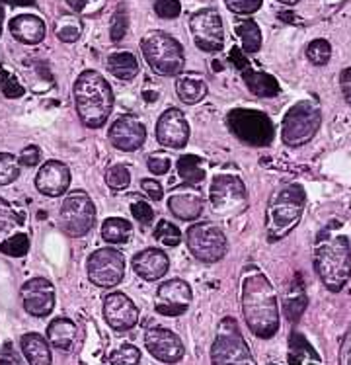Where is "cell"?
<instances>
[{
	"instance_id": "cell-59",
	"label": "cell",
	"mask_w": 351,
	"mask_h": 365,
	"mask_svg": "<svg viewBox=\"0 0 351 365\" xmlns=\"http://www.w3.org/2000/svg\"><path fill=\"white\" fill-rule=\"evenodd\" d=\"M347 365H351V354H350V359H347Z\"/></svg>"
},
{
	"instance_id": "cell-46",
	"label": "cell",
	"mask_w": 351,
	"mask_h": 365,
	"mask_svg": "<svg viewBox=\"0 0 351 365\" xmlns=\"http://www.w3.org/2000/svg\"><path fill=\"white\" fill-rule=\"evenodd\" d=\"M131 213H133L135 219L141 225H150L152 223V219H154V211H152V207L149 205V202L139 200V197H137V202L131 205Z\"/></svg>"
},
{
	"instance_id": "cell-48",
	"label": "cell",
	"mask_w": 351,
	"mask_h": 365,
	"mask_svg": "<svg viewBox=\"0 0 351 365\" xmlns=\"http://www.w3.org/2000/svg\"><path fill=\"white\" fill-rule=\"evenodd\" d=\"M39 160H41V153L36 145H30V147H26L22 150V155L18 158V163L20 166H26V168H33V166H38Z\"/></svg>"
},
{
	"instance_id": "cell-3",
	"label": "cell",
	"mask_w": 351,
	"mask_h": 365,
	"mask_svg": "<svg viewBox=\"0 0 351 365\" xmlns=\"http://www.w3.org/2000/svg\"><path fill=\"white\" fill-rule=\"evenodd\" d=\"M314 268L326 289L332 293L344 289L351 277V246L347 237L320 232L314 248Z\"/></svg>"
},
{
	"instance_id": "cell-42",
	"label": "cell",
	"mask_w": 351,
	"mask_h": 365,
	"mask_svg": "<svg viewBox=\"0 0 351 365\" xmlns=\"http://www.w3.org/2000/svg\"><path fill=\"white\" fill-rule=\"evenodd\" d=\"M0 92L6 98H22L26 90L10 71L0 67Z\"/></svg>"
},
{
	"instance_id": "cell-18",
	"label": "cell",
	"mask_w": 351,
	"mask_h": 365,
	"mask_svg": "<svg viewBox=\"0 0 351 365\" xmlns=\"http://www.w3.org/2000/svg\"><path fill=\"white\" fill-rule=\"evenodd\" d=\"M104 319L110 328L125 332L137 327L139 309L125 293H110L104 299Z\"/></svg>"
},
{
	"instance_id": "cell-27",
	"label": "cell",
	"mask_w": 351,
	"mask_h": 365,
	"mask_svg": "<svg viewBox=\"0 0 351 365\" xmlns=\"http://www.w3.org/2000/svg\"><path fill=\"white\" fill-rule=\"evenodd\" d=\"M23 225L26 219L22 213H18L4 197H0V246L23 232Z\"/></svg>"
},
{
	"instance_id": "cell-11",
	"label": "cell",
	"mask_w": 351,
	"mask_h": 365,
	"mask_svg": "<svg viewBox=\"0 0 351 365\" xmlns=\"http://www.w3.org/2000/svg\"><path fill=\"white\" fill-rule=\"evenodd\" d=\"M187 248L195 258L205 264H213L223 258L229 250V242L221 227L211 221L195 223L187 231Z\"/></svg>"
},
{
	"instance_id": "cell-23",
	"label": "cell",
	"mask_w": 351,
	"mask_h": 365,
	"mask_svg": "<svg viewBox=\"0 0 351 365\" xmlns=\"http://www.w3.org/2000/svg\"><path fill=\"white\" fill-rule=\"evenodd\" d=\"M10 34L16 41L23 45H38L45 39L47 28L39 16L20 14L10 20Z\"/></svg>"
},
{
	"instance_id": "cell-40",
	"label": "cell",
	"mask_w": 351,
	"mask_h": 365,
	"mask_svg": "<svg viewBox=\"0 0 351 365\" xmlns=\"http://www.w3.org/2000/svg\"><path fill=\"white\" fill-rule=\"evenodd\" d=\"M0 252L6 254V256H12V258L26 256V254L30 252V237H28V232H20L18 237L4 242V245L0 246Z\"/></svg>"
},
{
	"instance_id": "cell-38",
	"label": "cell",
	"mask_w": 351,
	"mask_h": 365,
	"mask_svg": "<svg viewBox=\"0 0 351 365\" xmlns=\"http://www.w3.org/2000/svg\"><path fill=\"white\" fill-rule=\"evenodd\" d=\"M129 30V12L125 4H120L115 8V12L112 16V24H110V36H112L113 43H117L125 38V34Z\"/></svg>"
},
{
	"instance_id": "cell-45",
	"label": "cell",
	"mask_w": 351,
	"mask_h": 365,
	"mask_svg": "<svg viewBox=\"0 0 351 365\" xmlns=\"http://www.w3.org/2000/svg\"><path fill=\"white\" fill-rule=\"evenodd\" d=\"M154 12L162 20H174L182 12V4H179V0H157L154 2Z\"/></svg>"
},
{
	"instance_id": "cell-4",
	"label": "cell",
	"mask_w": 351,
	"mask_h": 365,
	"mask_svg": "<svg viewBox=\"0 0 351 365\" xmlns=\"http://www.w3.org/2000/svg\"><path fill=\"white\" fill-rule=\"evenodd\" d=\"M307 195L299 184H289L271 195L266 211V231L271 242L285 239L300 223Z\"/></svg>"
},
{
	"instance_id": "cell-7",
	"label": "cell",
	"mask_w": 351,
	"mask_h": 365,
	"mask_svg": "<svg viewBox=\"0 0 351 365\" xmlns=\"http://www.w3.org/2000/svg\"><path fill=\"white\" fill-rule=\"evenodd\" d=\"M320 125V106L316 102H310V100H303L285 113L281 137H283L285 145H289V147H303L318 133Z\"/></svg>"
},
{
	"instance_id": "cell-57",
	"label": "cell",
	"mask_w": 351,
	"mask_h": 365,
	"mask_svg": "<svg viewBox=\"0 0 351 365\" xmlns=\"http://www.w3.org/2000/svg\"><path fill=\"white\" fill-rule=\"evenodd\" d=\"M2 24H4V8L0 4V34H2Z\"/></svg>"
},
{
	"instance_id": "cell-1",
	"label": "cell",
	"mask_w": 351,
	"mask_h": 365,
	"mask_svg": "<svg viewBox=\"0 0 351 365\" xmlns=\"http://www.w3.org/2000/svg\"><path fill=\"white\" fill-rule=\"evenodd\" d=\"M242 313L258 338L269 340L279 330V309L273 285L258 268H248L242 279Z\"/></svg>"
},
{
	"instance_id": "cell-56",
	"label": "cell",
	"mask_w": 351,
	"mask_h": 365,
	"mask_svg": "<svg viewBox=\"0 0 351 365\" xmlns=\"http://www.w3.org/2000/svg\"><path fill=\"white\" fill-rule=\"evenodd\" d=\"M277 2H281V4H287V6H295V4H299L300 0H277Z\"/></svg>"
},
{
	"instance_id": "cell-50",
	"label": "cell",
	"mask_w": 351,
	"mask_h": 365,
	"mask_svg": "<svg viewBox=\"0 0 351 365\" xmlns=\"http://www.w3.org/2000/svg\"><path fill=\"white\" fill-rule=\"evenodd\" d=\"M68 4L75 8V12H80V14H90L100 8L102 0H68Z\"/></svg>"
},
{
	"instance_id": "cell-12",
	"label": "cell",
	"mask_w": 351,
	"mask_h": 365,
	"mask_svg": "<svg viewBox=\"0 0 351 365\" xmlns=\"http://www.w3.org/2000/svg\"><path fill=\"white\" fill-rule=\"evenodd\" d=\"M189 31L195 45L205 53H217L224 45L223 20L215 8L197 10L189 18Z\"/></svg>"
},
{
	"instance_id": "cell-2",
	"label": "cell",
	"mask_w": 351,
	"mask_h": 365,
	"mask_svg": "<svg viewBox=\"0 0 351 365\" xmlns=\"http://www.w3.org/2000/svg\"><path fill=\"white\" fill-rule=\"evenodd\" d=\"M76 113L84 125L98 129L108 121L113 110V90L98 71H84L73 88Z\"/></svg>"
},
{
	"instance_id": "cell-53",
	"label": "cell",
	"mask_w": 351,
	"mask_h": 365,
	"mask_svg": "<svg viewBox=\"0 0 351 365\" xmlns=\"http://www.w3.org/2000/svg\"><path fill=\"white\" fill-rule=\"evenodd\" d=\"M0 365H20V361H18V358H16V354L10 344H6V346H4V350H2V354H0Z\"/></svg>"
},
{
	"instance_id": "cell-6",
	"label": "cell",
	"mask_w": 351,
	"mask_h": 365,
	"mask_svg": "<svg viewBox=\"0 0 351 365\" xmlns=\"http://www.w3.org/2000/svg\"><path fill=\"white\" fill-rule=\"evenodd\" d=\"M226 125L240 143L250 147H268L276 137V125L268 113L250 108H234L226 115Z\"/></svg>"
},
{
	"instance_id": "cell-35",
	"label": "cell",
	"mask_w": 351,
	"mask_h": 365,
	"mask_svg": "<svg viewBox=\"0 0 351 365\" xmlns=\"http://www.w3.org/2000/svg\"><path fill=\"white\" fill-rule=\"evenodd\" d=\"M308 301L307 295H305V289H303V284H300V279H297V284L293 285V291H289L287 295H285L283 301V309L285 314H287V319L291 322H297L305 313V309H307Z\"/></svg>"
},
{
	"instance_id": "cell-9",
	"label": "cell",
	"mask_w": 351,
	"mask_h": 365,
	"mask_svg": "<svg viewBox=\"0 0 351 365\" xmlns=\"http://www.w3.org/2000/svg\"><path fill=\"white\" fill-rule=\"evenodd\" d=\"M213 213L221 219L240 215L248 207V192L242 180L231 174H221L213 178L209 192Z\"/></svg>"
},
{
	"instance_id": "cell-36",
	"label": "cell",
	"mask_w": 351,
	"mask_h": 365,
	"mask_svg": "<svg viewBox=\"0 0 351 365\" xmlns=\"http://www.w3.org/2000/svg\"><path fill=\"white\" fill-rule=\"evenodd\" d=\"M307 59L316 67L328 65V61L332 59V45L326 39H314L307 47Z\"/></svg>"
},
{
	"instance_id": "cell-54",
	"label": "cell",
	"mask_w": 351,
	"mask_h": 365,
	"mask_svg": "<svg viewBox=\"0 0 351 365\" xmlns=\"http://www.w3.org/2000/svg\"><path fill=\"white\" fill-rule=\"evenodd\" d=\"M277 18H279L281 22H287V24H303V18H299L297 14H293V12H279Z\"/></svg>"
},
{
	"instance_id": "cell-37",
	"label": "cell",
	"mask_w": 351,
	"mask_h": 365,
	"mask_svg": "<svg viewBox=\"0 0 351 365\" xmlns=\"http://www.w3.org/2000/svg\"><path fill=\"white\" fill-rule=\"evenodd\" d=\"M20 176V163L10 153H0V186L14 184Z\"/></svg>"
},
{
	"instance_id": "cell-29",
	"label": "cell",
	"mask_w": 351,
	"mask_h": 365,
	"mask_svg": "<svg viewBox=\"0 0 351 365\" xmlns=\"http://www.w3.org/2000/svg\"><path fill=\"white\" fill-rule=\"evenodd\" d=\"M320 356L299 332L289 336V365H320Z\"/></svg>"
},
{
	"instance_id": "cell-30",
	"label": "cell",
	"mask_w": 351,
	"mask_h": 365,
	"mask_svg": "<svg viewBox=\"0 0 351 365\" xmlns=\"http://www.w3.org/2000/svg\"><path fill=\"white\" fill-rule=\"evenodd\" d=\"M108 73L113 75L120 81H133L135 76L139 75V63H137V57L133 53L129 51H117L112 53L108 57Z\"/></svg>"
},
{
	"instance_id": "cell-14",
	"label": "cell",
	"mask_w": 351,
	"mask_h": 365,
	"mask_svg": "<svg viewBox=\"0 0 351 365\" xmlns=\"http://www.w3.org/2000/svg\"><path fill=\"white\" fill-rule=\"evenodd\" d=\"M192 287L184 279H168L160 285L154 297V309L164 317H179L192 305Z\"/></svg>"
},
{
	"instance_id": "cell-25",
	"label": "cell",
	"mask_w": 351,
	"mask_h": 365,
	"mask_svg": "<svg viewBox=\"0 0 351 365\" xmlns=\"http://www.w3.org/2000/svg\"><path fill=\"white\" fill-rule=\"evenodd\" d=\"M22 351L30 365H51V348L49 342L38 332H28L22 336Z\"/></svg>"
},
{
	"instance_id": "cell-19",
	"label": "cell",
	"mask_w": 351,
	"mask_h": 365,
	"mask_svg": "<svg viewBox=\"0 0 351 365\" xmlns=\"http://www.w3.org/2000/svg\"><path fill=\"white\" fill-rule=\"evenodd\" d=\"M108 137L115 149L123 150V153H133L142 147V143L147 139V129L135 115H120L110 127Z\"/></svg>"
},
{
	"instance_id": "cell-51",
	"label": "cell",
	"mask_w": 351,
	"mask_h": 365,
	"mask_svg": "<svg viewBox=\"0 0 351 365\" xmlns=\"http://www.w3.org/2000/svg\"><path fill=\"white\" fill-rule=\"evenodd\" d=\"M340 88H342L345 102L351 106V67L342 71V75H340Z\"/></svg>"
},
{
	"instance_id": "cell-15",
	"label": "cell",
	"mask_w": 351,
	"mask_h": 365,
	"mask_svg": "<svg viewBox=\"0 0 351 365\" xmlns=\"http://www.w3.org/2000/svg\"><path fill=\"white\" fill-rule=\"evenodd\" d=\"M145 346L150 351V356L158 361H162V364H178L179 359L184 358V344L168 328H147Z\"/></svg>"
},
{
	"instance_id": "cell-13",
	"label": "cell",
	"mask_w": 351,
	"mask_h": 365,
	"mask_svg": "<svg viewBox=\"0 0 351 365\" xmlns=\"http://www.w3.org/2000/svg\"><path fill=\"white\" fill-rule=\"evenodd\" d=\"M88 277L98 287H115L125 276V260L123 254L115 248H100L88 258Z\"/></svg>"
},
{
	"instance_id": "cell-47",
	"label": "cell",
	"mask_w": 351,
	"mask_h": 365,
	"mask_svg": "<svg viewBox=\"0 0 351 365\" xmlns=\"http://www.w3.org/2000/svg\"><path fill=\"white\" fill-rule=\"evenodd\" d=\"M147 166H149V170L152 172V174L164 176V174H168V170H170L172 163H170V158L164 157V155H152V157H149V160H147Z\"/></svg>"
},
{
	"instance_id": "cell-52",
	"label": "cell",
	"mask_w": 351,
	"mask_h": 365,
	"mask_svg": "<svg viewBox=\"0 0 351 365\" xmlns=\"http://www.w3.org/2000/svg\"><path fill=\"white\" fill-rule=\"evenodd\" d=\"M229 59H231L232 65L239 68V71L250 67V63H248V59L244 57V53H242V49H239V47H232L231 57H229Z\"/></svg>"
},
{
	"instance_id": "cell-22",
	"label": "cell",
	"mask_w": 351,
	"mask_h": 365,
	"mask_svg": "<svg viewBox=\"0 0 351 365\" xmlns=\"http://www.w3.org/2000/svg\"><path fill=\"white\" fill-rule=\"evenodd\" d=\"M170 268V260L164 250L160 248H147L133 258L135 274L142 277L145 282H157L164 277Z\"/></svg>"
},
{
	"instance_id": "cell-24",
	"label": "cell",
	"mask_w": 351,
	"mask_h": 365,
	"mask_svg": "<svg viewBox=\"0 0 351 365\" xmlns=\"http://www.w3.org/2000/svg\"><path fill=\"white\" fill-rule=\"evenodd\" d=\"M207 92H209V90H207L205 81H203L201 76L195 75V73L178 75V78H176V94H178V98L184 104H199L201 100H205Z\"/></svg>"
},
{
	"instance_id": "cell-8",
	"label": "cell",
	"mask_w": 351,
	"mask_h": 365,
	"mask_svg": "<svg viewBox=\"0 0 351 365\" xmlns=\"http://www.w3.org/2000/svg\"><path fill=\"white\" fill-rule=\"evenodd\" d=\"M211 359L213 365H256L252 351L234 319H223L219 324L217 338L211 348Z\"/></svg>"
},
{
	"instance_id": "cell-10",
	"label": "cell",
	"mask_w": 351,
	"mask_h": 365,
	"mask_svg": "<svg viewBox=\"0 0 351 365\" xmlns=\"http://www.w3.org/2000/svg\"><path fill=\"white\" fill-rule=\"evenodd\" d=\"M96 221V207L90 200V195L83 190H76L63 200L59 213L61 229L67 232L68 237L80 239L94 227Z\"/></svg>"
},
{
	"instance_id": "cell-33",
	"label": "cell",
	"mask_w": 351,
	"mask_h": 365,
	"mask_svg": "<svg viewBox=\"0 0 351 365\" xmlns=\"http://www.w3.org/2000/svg\"><path fill=\"white\" fill-rule=\"evenodd\" d=\"M84 30V24L80 16L75 12H65L59 16V20L55 24V34L63 43H75L80 39Z\"/></svg>"
},
{
	"instance_id": "cell-49",
	"label": "cell",
	"mask_w": 351,
	"mask_h": 365,
	"mask_svg": "<svg viewBox=\"0 0 351 365\" xmlns=\"http://www.w3.org/2000/svg\"><path fill=\"white\" fill-rule=\"evenodd\" d=\"M141 184H142V190H145V194L149 195L152 202H160V200L164 197V190H162V186L158 184L157 180L145 178Z\"/></svg>"
},
{
	"instance_id": "cell-28",
	"label": "cell",
	"mask_w": 351,
	"mask_h": 365,
	"mask_svg": "<svg viewBox=\"0 0 351 365\" xmlns=\"http://www.w3.org/2000/svg\"><path fill=\"white\" fill-rule=\"evenodd\" d=\"M76 327L75 322L68 319H55L47 327V342L51 344L55 350L68 351L75 346Z\"/></svg>"
},
{
	"instance_id": "cell-26",
	"label": "cell",
	"mask_w": 351,
	"mask_h": 365,
	"mask_svg": "<svg viewBox=\"0 0 351 365\" xmlns=\"http://www.w3.org/2000/svg\"><path fill=\"white\" fill-rule=\"evenodd\" d=\"M240 73H242V78L246 82V86L250 88V92L256 94V96L273 98L281 92L279 82H277L271 75H268V73H260V71H254L252 67L242 68Z\"/></svg>"
},
{
	"instance_id": "cell-17",
	"label": "cell",
	"mask_w": 351,
	"mask_h": 365,
	"mask_svg": "<svg viewBox=\"0 0 351 365\" xmlns=\"http://www.w3.org/2000/svg\"><path fill=\"white\" fill-rule=\"evenodd\" d=\"M157 139L168 149H184L189 141V125L186 115L178 108L166 110L157 123Z\"/></svg>"
},
{
	"instance_id": "cell-55",
	"label": "cell",
	"mask_w": 351,
	"mask_h": 365,
	"mask_svg": "<svg viewBox=\"0 0 351 365\" xmlns=\"http://www.w3.org/2000/svg\"><path fill=\"white\" fill-rule=\"evenodd\" d=\"M0 2H6L10 6H33L36 0H0Z\"/></svg>"
},
{
	"instance_id": "cell-41",
	"label": "cell",
	"mask_w": 351,
	"mask_h": 365,
	"mask_svg": "<svg viewBox=\"0 0 351 365\" xmlns=\"http://www.w3.org/2000/svg\"><path fill=\"white\" fill-rule=\"evenodd\" d=\"M129 182H131V174H129V170L123 164H115V166L108 168V172H105V184L112 190H115V192L125 190L129 186Z\"/></svg>"
},
{
	"instance_id": "cell-21",
	"label": "cell",
	"mask_w": 351,
	"mask_h": 365,
	"mask_svg": "<svg viewBox=\"0 0 351 365\" xmlns=\"http://www.w3.org/2000/svg\"><path fill=\"white\" fill-rule=\"evenodd\" d=\"M70 186V170L65 163L59 160H47L39 168L38 178H36V187L39 194L49 195V197H59Z\"/></svg>"
},
{
	"instance_id": "cell-58",
	"label": "cell",
	"mask_w": 351,
	"mask_h": 365,
	"mask_svg": "<svg viewBox=\"0 0 351 365\" xmlns=\"http://www.w3.org/2000/svg\"><path fill=\"white\" fill-rule=\"evenodd\" d=\"M213 68H215V71H221V63H217V61H213Z\"/></svg>"
},
{
	"instance_id": "cell-31",
	"label": "cell",
	"mask_w": 351,
	"mask_h": 365,
	"mask_svg": "<svg viewBox=\"0 0 351 365\" xmlns=\"http://www.w3.org/2000/svg\"><path fill=\"white\" fill-rule=\"evenodd\" d=\"M176 168H178L179 178L184 180V184H187V186L199 187L203 180H205V163L197 155L179 157Z\"/></svg>"
},
{
	"instance_id": "cell-32",
	"label": "cell",
	"mask_w": 351,
	"mask_h": 365,
	"mask_svg": "<svg viewBox=\"0 0 351 365\" xmlns=\"http://www.w3.org/2000/svg\"><path fill=\"white\" fill-rule=\"evenodd\" d=\"M133 235V225L121 219V217H112V219H105L102 225V239L108 245H125Z\"/></svg>"
},
{
	"instance_id": "cell-44",
	"label": "cell",
	"mask_w": 351,
	"mask_h": 365,
	"mask_svg": "<svg viewBox=\"0 0 351 365\" xmlns=\"http://www.w3.org/2000/svg\"><path fill=\"white\" fill-rule=\"evenodd\" d=\"M224 4L236 16H252L262 8L263 0H224Z\"/></svg>"
},
{
	"instance_id": "cell-5",
	"label": "cell",
	"mask_w": 351,
	"mask_h": 365,
	"mask_svg": "<svg viewBox=\"0 0 351 365\" xmlns=\"http://www.w3.org/2000/svg\"><path fill=\"white\" fill-rule=\"evenodd\" d=\"M141 49L149 67L162 76H178L184 71L186 57L178 39L162 30L147 31L141 39Z\"/></svg>"
},
{
	"instance_id": "cell-43",
	"label": "cell",
	"mask_w": 351,
	"mask_h": 365,
	"mask_svg": "<svg viewBox=\"0 0 351 365\" xmlns=\"http://www.w3.org/2000/svg\"><path fill=\"white\" fill-rule=\"evenodd\" d=\"M141 361V351L135 346H121L110 356V364L112 365H139Z\"/></svg>"
},
{
	"instance_id": "cell-16",
	"label": "cell",
	"mask_w": 351,
	"mask_h": 365,
	"mask_svg": "<svg viewBox=\"0 0 351 365\" xmlns=\"http://www.w3.org/2000/svg\"><path fill=\"white\" fill-rule=\"evenodd\" d=\"M22 301L26 313L31 317H49L55 309V287L45 277H33L22 285Z\"/></svg>"
},
{
	"instance_id": "cell-20",
	"label": "cell",
	"mask_w": 351,
	"mask_h": 365,
	"mask_svg": "<svg viewBox=\"0 0 351 365\" xmlns=\"http://www.w3.org/2000/svg\"><path fill=\"white\" fill-rule=\"evenodd\" d=\"M168 209L174 217H178L182 221H194L203 211L201 190L195 186H187V184L174 187L168 195Z\"/></svg>"
},
{
	"instance_id": "cell-39",
	"label": "cell",
	"mask_w": 351,
	"mask_h": 365,
	"mask_svg": "<svg viewBox=\"0 0 351 365\" xmlns=\"http://www.w3.org/2000/svg\"><path fill=\"white\" fill-rule=\"evenodd\" d=\"M154 239L162 246H178L182 242V232L170 221H160L154 229Z\"/></svg>"
},
{
	"instance_id": "cell-34",
	"label": "cell",
	"mask_w": 351,
	"mask_h": 365,
	"mask_svg": "<svg viewBox=\"0 0 351 365\" xmlns=\"http://www.w3.org/2000/svg\"><path fill=\"white\" fill-rule=\"evenodd\" d=\"M236 34H239L240 41H242V49L244 53H258L262 49V30L254 20H242L236 24Z\"/></svg>"
}]
</instances>
